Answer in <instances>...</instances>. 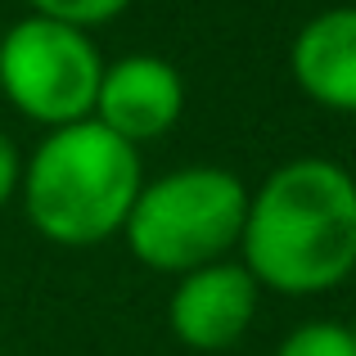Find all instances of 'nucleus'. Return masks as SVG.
<instances>
[{"mask_svg": "<svg viewBox=\"0 0 356 356\" xmlns=\"http://www.w3.org/2000/svg\"><path fill=\"white\" fill-rule=\"evenodd\" d=\"M243 270L257 289L325 293L356 270V176L330 158L275 167L243 217Z\"/></svg>", "mask_w": 356, "mask_h": 356, "instance_id": "nucleus-1", "label": "nucleus"}, {"mask_svg": "<svg viewBox=\"0 0 356 356\" xmlns=\"http://www.w3.org/2000/svg\"><path fill=\"white\" fill-rule=\"evenodd\" d=\"M140 190V149L104 131L95 118L50 131L23 163L18 185L27 221L63 248H90L122 235Z\"/></svg>", "mask_w": 356, "mask_h": 356, "instance_id": "nucleus-2", "label": "nucleus"}, {"mask_svg": "<svg viewBox=\"0 0 356 356\" xmlns=\"http://www.w3.org/2000/svg\"><path fill=\"white\" fill-rule=\"evenodd\" d=\"M248 190L226 167H181L140 190L127 217V243L140 266L163 275H190L199 266L226 261L239 248Z\"/></svg>", "mask_w": 356, "mask_h": 356, "instance_id": "nucleus-3", "label": "nucleus"}, {"mask_svg": "<svg viewBox=\"0 0 356 356\" xmlns=\"http://www.w3.org/2000/svg\"><path fill=\"white\" fill-rule=\"evenodd\" d=\"M104 59L90 32L54 18H23L0 32V90L27 122L59 131L95 113Z\"/></svg>", "mask_w": 356, "mask_h": 356, "instance_id": "nucleus-4", "label": "nucleus"}, {"mask_svg": "<svg viewBox=\"0 0 356 356\" xmlns=\"http://www.w3.org/2000/svg\"><path fill=\"white\" fill-rule=\"evenodd\" d=\"M185 113V81L176 63L158 54H127L118 63H104V81L95 95V118L104 131L140 149L145 140H158Z\"/></svg>", "mask_w": 356, "mask_h": 356, "instance_id": "nucleus-5", "label": "nucleus"}, {"mask_svg": "<svg viewBox=\"0 0 356 356\" xmlns=\"http://www.w3.org/2000/svg\"><path fill=\"white\" fill-rule=\"evenodd\" d=\"M257 280L243 270V261H212L190 275H181L167 321L172 334L194 352H226L243 339V330L257 316Z\"/></svg>", "mask_w": 356, "mask_h": 356, "instance_id": "nucleus-6", "label": "nucleus"}, {"mask_svg": "<svg viewBox=\"0 0 356 356\" xmlns=\"http://www.w3.org/2000/svg\"><path fill=\"white\" fill-rule=\"evenodd\" d=\"M293 81L334 113H356V5H334L302 23L289 50Z\"/></svg>", "mask_w": 356, "mask_h": 356, "instance_id": "nucleus-7", "label": "nucleus"}, {"mask_svg": "<svg viewBox=\"0 0 356 356\" xmlns=\"http://www.w3.org/2000/svg\"><path fill=\"white\" fill-rule=\"evenodd\" d=\"M275 356H356V334L343 321H307L280 343Z\"/></svg>", "mask_w": 356, "mask_h": 356, "instance_id": "nucleus-8", "label": "nucleus"}, {"mask_svg": "<svg viewBox=\"0 0 356 356\" xmlns=\"http://www.w3.org/2000/svg\"><path fill=\"white\" fill-rule=\"evenodd\" d=\"M36 18H54V23H68V27H90L99 23H113L118 14H127L131 0H27Z\"/></svg>", "mask_w": 356, "mask_h": 356, "instance_id": "nucleus-9", "label": "nucleus"}, {"mask_svg": "<svg viewBox=\"0 0 356 356\" xmlns=\"http://www.w3.org/2000/svg\"><path fill=\"white\" fill-rule=\"evenodd\" d=\"M18 185H23V158H18V145L0 131V208L18 194Z\"/></svg>", "mask_w": 356, "mask_h": 356, "instance_id": "nucleus-10", "label": "nucleus"}, {"mask_svg": "<svg viewBox=\"0 0 356 356\" xmlns=\"http://www.w3.org/2000/svg\"><path fill=\"white\" fill-rule=\"evenodd\" d=\"M352 334H356V325H352Z\"/></svg>", "mask_w": 356, "mask_h": 356, "instance_id": "nucleus-11", "label": "nucleus"}]
</instances>
